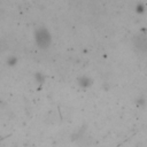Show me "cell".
<instances>
[{
    "instance_id": "3957f363",
    "label": "cell",
    "mask_w": 147,
    "mask_h": 147,
    "mask_svg": "<svg viewBox=\"0 0 147 147\" xmlns=\"http://www.w3.org/2000/svg\"><path fill=\"white\" fill-rule=\"evenodd\" d=\"M16 62H17V59H16L15 56H9V57L7 59V64H8V65H15Z\"/></svg>"
},
{
    "instance_id": "7a4b0ae2",
    "label": "cell",
    "mask_w": 147,
    "mask_h": 147,
    "mask_svg": "<svg viewBox=\"0 0 147 147\" xmlns=\"http://www.w3.org/2000/svg\"><path fill=\"white\" fill-rule=\"evenodd\" d=\"M78 85L80 87H88V86L92 85V79L86 77V76H83V77H80L78 79Z\"/></svg>"
},
{
    "instance_id": "5b68a950",
    "label": "cell",
    "mask_w": 147,
    "mask_h": 147,
    "mask_svg": "<svg viewBox=\"0 0 147 147\" xmlns=\"http://www.w3.org/2000/svg\"><path fill=\"white\" fill-rule=\"evenodd\" d=\"M36 78L38 79V82H39V83H42V82H44V79H45V77H44L40 72H37V74H36Z\"/></svg>"
},
{
    "instance_id": "6da1fadb",
    "label": "cell",
    "mask_w": 147,
    "mask_h": 147,
    "mask_svg": "<svg viewBox=\"0 0 147 147\" xmlns=\"http://www.w3.org/2000/svg\"><path fill=\"white\" fill-rule=\"evenodd\" d=\"M34 40L40 48H47L51 45L52 37L46 28H38L34 31Z\"/></svg>"
},
{
    "instance_id": "277c9868",
    "label": "cell",
    "mask_w": 147,
    "mask_h": 147,
    "mask_svg": "<svg viewBox=\"0 0 147 147\" xmlns=\"http://www.w3.org/2000/svg\"><path fill=\"white\" fill-rule=\"evenodd\" d=\"M136 10H137V13H142L145 10V5L144 3H138L137 7H136Z\"/></svg>"
}]
</instances>
